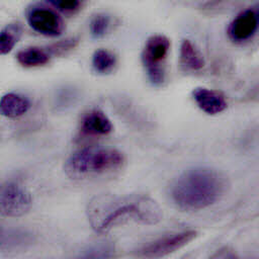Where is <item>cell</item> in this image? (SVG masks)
<instances>
[{
    "instance_id": "obj_13",
    "label": "cell",
    "mask_w": 259,
    "mask_h": 259,
    "mask_svg": "<svg viewBox=\"0 0 259 259\" xmlns=\"http://www.w3.org/2000/svg\"><path fill=\"white\" fill-rule=\"evenodd\" d=\"M50 56L47 50L38 47H28L20 50L16 55V59L21 66L30 68L47 64L50 61Z\"/></svg>"
},
{
    "instance_id": "obj_12",
    "label": "cell",
    "mask_w": 259,
    "mask_h": 259,
    "mask_svg": "<svg viewBox=\"0 0 259 259\" xmlns=\"http://www.w3.org/2000/svg\"><path fill=\"white\" fill-rule=\"evenodd\" d=\"M179 61L185 71H199L204 67L201 52L190 39H183L180 45Z\"/></svg>"
},
{
    "instance_id": "obj_3",
    "label": "cell",
    "mask_w": 259,
    "mask_h": 259,
    "mask_svg": "<svg viewBox=\"0 0 259 259\" xmlns=\"http://www.w3.org/2000/svg\"><path fill=\"white\" fill-rule=\"evenodd\" d=\"M125 163L124 155L109 147H88L74 152L65 162V172L75 179L106 175L118 171Z\"/></svg>"
},
{
    "instance_id": "obj_18",
    "label": "cell",
    "mask_w": 259,
    "mask_h": 259,
    "mask_svg": "<svg viewBox=\"0 0 259 259\" xmlns=\"http://www.w3.org/2000/svg\"><path fill=\"white\" fill-rule=\"evenodd\" d=\"M56 10H59L66 14L75 13L82 7V2L79 0H51L48 1Z\"/></svg>"
},
{
    "instance_id": "obj_6",
    "label": "cell",
    "mask_w": 259,
    "mask_h": 259,
    "mask_svg": "<svg viewBox=\"0 0 259 259\" xmlns=\"http://www.w3.org/2000/svg\"><path fill=\"white\" fill-rule=\"evenodd\" d=\"M196 236L197 233L193 230L165 235L142 247L138 251V256L143 259H159L165 257L186 246Z\"/></svg>"
},
{
    "instance_id": "obj_14",
    "label": "cell",
    "mask_w": 259,
    "mask_h": 259,
    "mask_svg": "<svg viewBox=\"0 0 259 259\" xmlns=\"http://www.w3.org/2000/svg\"><path fill=\"white\" fill-rule=\"evenodd\" d=\"M22 34V25L19 22L7 24L0 30V55L10 53Z\"/></svg>"
},
{
    "instance_id": "obj_8",
    "label": "cell",
    "mask_w": 259,
    "mask_h": 259,
    "mask_svg": "<svg viewBox=\"0 0 259 259\" xmlns=\"http://www.w3.org/2000/svg\"><path fill=\"white\" fill-rule=\"evenodd\" d=\"M259 26L258 6L248 7L239 12L229 23L227 34L236 44H243L250 40L257 32Z\"/></svg>"
},
{
    "instance_id": "obj_7",
    "label": "cell",
    "mask_w": 259,
    "mask_h": 259,
    "mask_svg": "<svg viewBox=\"0 0 259 259\" xmlns=\"http://www.w3.org/2000/svg\"><path fill=\"white\" fill-rule=\"evenodd\" d=\"M26 19L33 30L47 36H58L62 34L65 27L64 21L57 11L46 5L36 4L29 7Z\"/></svg>"
},
{
    "instance_id": "obj_20",
    "label": "cell",
    "mask_w": 259,
    "mask_h": 259,
    "mask_svg": "<svg viewBox=\"0 0 259 259\" xmlns=\"http://www.w3.org/2000/svg\"><path fill=\"white\" fill-rule=\"evenodd\" d=\"M209 259H238L236 253L228 248V247H223L219 250H217L210 257Z\"/></svg>"
},
{
    "instance_id": "obj_5",
    "label": "cell",
    "mask_w": 259,
    "mask_h": 259,
    "mask_svg": "<svg viewBox=\"0 0 259 259\" xmlns=\"http://www.w3.org/2000/svg\"><path fill=\"white\" fill-rule=\"evenodd\" d=\"M32 205L30 192L15 182L0 183V215L17 218L27 213Z\"/></svg>"
},
{
    "instance_id": "obj_16",
    "label": "cell",
    "mask_w": 259,
    "mask_h": 259,
    "mask_svg": "<svg viewBox=\"0 0 259 259\" xmlns=\"http://www.w3.org/2000/svg\"><path fill=\"white\" fill-rule=\"evenodd\" d=\"M114 247L109 243H99L84 249L76 259H113Z\"/></svg>"
},
{
    "instance_id": "obj_1",
    "label": "cell",
    "mask_w": 259,
    "mask_h": 259,
    "mask_svg": "<svg viewBox=\"0 0 259 259\" xmlns=\"http://www.w3.org/2000/svg\"><path fill=\"white\" fill-rule=\"evenodd\" d=\"M87 214L92 228L97 233H106L127 221L155 225L162 219L160 206L145 195H100L89 202Z\"/></svg>"
},
{
    "instance_id": "obj_10",
    "label": "cell",
    "mask_w": 259,
    "mask_h": 259,
    "mask_svg": "<svg viewBox=\"0 0 259 259\" xmlns=\"http://www.w3.org/2000/svg\"><path fill=\"white\" fill-rule=\"evenodd\" d=\"M112 130L111 120L99 108H92L85 112L80 121V132L85 136H106Z\"/></svg>"
},
{
    "instance_id": "obj_9",
    "label": "cell",
    "mask_w": 259,
    "mask_h": 259,
    "mask_svg": "<svg viewBox=\"0 0 259 259\" xmlns=\"http://www.w3.org/2000/svg\"><path fill=\"white\" fill-rule=\"evenodd\" d=\"M191 95L198 108L210 115L223 112L228 106L225 95L218 90L196 87L192 90Z\"/></svg>"
},
{
    "instance_id": "obj_17",
    "label": "cell",
    "mask_w": 259,
    "mask_h": 259,
    "mask_svg": "<svg viewBox=\"0 0 259 259\" xmlns=\"http://www.w3.org/2000/svg\"><path fill=\"white\" fill-rule=\"evenodd\" d=\"M111 23V18L106 13H97L95 14L90 21V31L93 37L99 38L104 36Z\"/></svg>"
},
{
    "instance_id": "obj_2",
    "label": "cell",
    "mask_w": 259,
    "mask_h": 259,
    "mask_svg": "<svg viewBox=\"0 0 259 259\" xmlns=\"http://www.w3.org/2000/svg\"><path fill=\"white\" fill-rule=\"evenodd\" d=\"M227 189L228 180L223 173L198 167L185 171L173 182L170 196L179 208L198 210L215 203Z\"/></svg>"
},
{
    "instance_id": "obj_4",
    "label": "cell",
    "mask_w": 259,
    "mask_h": 259,
    "mask_svg": "<svg viewBox=\"0 0 259 259\" xmlns=\"http://www.w3.org/2000/svg\"><path fill=\"white\" fill-rule=\"evenodd\" d=\"M170 40L164 34L148 37L142 52V63L148 79L154 86H161L166 79V60Z\"/></svg>"
},
{
    "instance_id": "obj_15",
    "label": "cell",
    "mask_w": 259,
    "mask_h": 259,
    "mask_svg": "<svg viewBox=\"0 0 259 259\" xmlns=\"http://www.w3.org/2000/svg\"><path fill=\"white\" fill-rule=\"evenodd\" d=\"M117 64L113 53L105 49L96 50L92 56V67L99 74H108L112 72Z\"/></svg>"
},
{
    "instance_id": "obj_19",
    "label": "cell",
    "mask_w": 259,
    "mask_h": 259,
    "mask_svg": "<svg viewBox=\"0 0 259 259\" xmlns=\"http://www.w3.org/2000/svg\"><path fill=\"white\" fill-rule=\"evenodd\" d=\"M78 38L76 37H69L66 39H62L50 46L48 48V52L50 55H62L72 49H74L78 45Z\"/></svg>"
},
{
    "instance_id": "obj_21",
    "label": "cell",
    "mask_w": 259,
    "mask_h": 259,
    "mask_svg": "<svg viewBox=\"0 0 259 259\" xmlns=\"http://www.w3.org/2000/svg\"><path fill=\"white\" fill-rule=\"evenodd\" d=\"M5 236H6V232L2 229H0V246H3V243H4V239H5Z\"/></svg>"
},
{
    "instance_id": "obj_11",
    "label": "cell",
    "mask_w": 259,
    "mask_h": 259,
    "mask_svg": "<svg viewBox=\"0 0 259 259\" xmlns=\"http://www.w3.org/2000/svg\"><path fill=\"white\" fill-rule=\"evenodd\" d=\"M30 101L23 95L9 92L0 99V114L9 118H16L28 111Z\"/></svg>"
}]
</instances>
